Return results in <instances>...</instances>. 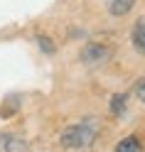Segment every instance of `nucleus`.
<instances>
[{
	"instance_id": "obj_1",
	"label": "nucleus",
	"mask_w": 145,
	"mask_h": 152,
	"mask_svg": "<svg viewBox=\"0 0 145 152\" xmlns=\"http://www.w3.org/2000/svg\"><path fill=\"white\" fill-rule=\"evenodd\" d=\"M96 135H99V120L96 118H86L81 123H74V125H66L59 135V142L69 150H81L93 145Z\"/></svg>"
},
{
	"instance_id": "obj_2",
	"label": "nucleus",
	"mask_w": 145,
	"mask_h": 152,
	"mask_svg": "<svg viewBox=\"0 0 145 152\" xmlns=\"http://www.w3.org/2000/svg\"><path fill=\"white\" fill-rule=\"evenodd\" d=\"M111 56H113V49L106 47V44H99V42H89L81 49V59L86 64H103V61H108Z\"/></svg>"
},
{
	"instance_id": "obj_3",
	"label": "nucleus",
	"mask_w": 145,
	"mask_h": 152,
	"mask_svg": "<svg viewBox=\"0 0 145 152\" xmlns=\"http://www.w3.org/2000/svg\"><path fill=\"white\" fill-rule=\"evenodd\" d=\"M0 150H3V152H25L27 150V142L20 135L5 132V135H0Z\"/></svg>"
},
{
	"instance_id": "obj_4",
	"label": "nucleus",
	"mask_w": 145,
	"mask_h": 152,
	"mask_svg": "<svg viewBox=\"0 0 145 152\" xmlns=\"http://www.w3.org/2000/svg\"><path fill=\"white\" fill-rule=\"evenodd\" d=\"M133 5H135V0H106V7H108V12L113 17H123V15H128L133 10Z\"/></svg>"
},
{
	"instance_id": "obj_5",
	"label": "nucleus",
	"mask_w": 145,
	"mask_h": 152,
	"mask_svg": "<svg viewBox=\"0 0 145 152\" xmlns=\"http://www.w3.org/2000/svg\"><path fill=\"white\" fill-rule=\"evenodd\" d=\"M133 47L140 54H145V20H140L138 25L133 27Z\"/></svg>"
},
{
	"instance_id": "obj_6",
	"label": "nucleus",
	"mask_w": 145,
	"mask_h": 152,
	"mask_svg": "<svg viewBox=\"0 0 145 152\" xmlns=\"http://www.w3.org/2000/svg\"><path fill=\"white\" fill-rule=\"evenodd\" d=\"M116 152H140V140L135 137V135L123 137L118 145H116Z\"/></svg>"
},
{
	"instance_id": "obj_7",
	"label": "nucleus",
	"mask_w": 145,
	"mask_h": 152,
	"mask_svg": "<svg viewBox=\"0 0 145 152\" xmlns=\"http://www.w3.org/2000/svg\"><path fill=\"white\" fill-rule=\"evenodd\" d=\"M123 110H125V96H123V93L111 96V113H113V115H121Z\"/></svg>"
},
{
	"instance_id": "obj_8",
	"label": "nucleus",
	"mask_w": 145,
	"mask_h": 152,
	"mask_svg": "<svg viewBox=\"0 0 145 152\" xmlns=\"http://www.w3.org/2000/svg\"><path fill=\"white\" fill-rule=\"evenodd\" d=\"M17 106H20V101H17L15 96H10V98H7V106H0V115H3V118H10L13 113L17 110Z\"/></svg>"
},
{
	"instance_id": "obj_9",
	"label": "nucleus",
	"mask_w": 145,
	"mask_h": 152,
	"mask_svg": "<svg viewBox=\"0 0 145 152\" xmlns=\"http://www.w3.org/2000/svg\"><path fill=\"white\" fill-rule=\"evenodd\" d=\"M37 44H40V49L42 52H47V54H54V49H57V47L52 44V39H49V37H37Z\"/></svg>"
},
{
	"instance_id": "obj_10",
	"label": "nucleus",
	"mask_w": 145,
	"mask_h": 152,
	"mask_svg": "<svg viewBox=\"0 0 145 152\" xmlns=\"http://www.w3.org/2000/svg\"><path fill=\"white\" fill-rule=\"evenodd\" d=\"M135 96H138V98H140V101L145 103V79H143V81L138 83V86H135Z\"/></svg>"
}]
</instances>
